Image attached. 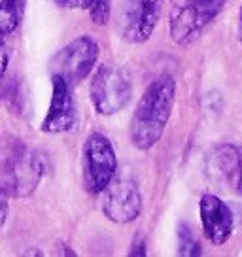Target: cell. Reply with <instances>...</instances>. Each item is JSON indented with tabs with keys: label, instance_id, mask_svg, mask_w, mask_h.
Masks as SVG:
<instances>
[{
	"label": "cell",
	"instance_id": "6da1fadb",
	"mask_svg": "<svg viewBox=\"0 0 242 257\" xmlns=\"http://www.w3.org/2000/svg\"><path fill=\"white\" fill-rule=\"evenodd\" d=\"M176 100V80L170 74L155 78L142 93L129 123L131 144L137 150H152L169 125Z\"/></svg>",
	"mask_w": 242,
	"mask_h": 257
},
{
	"label": "cell",
	"instance_id": "7a4b0ae2",
	"mask_svg": "<svg viewBox=\"0 0 242 257\" xmlns=\"http://www.w3.org/2000/svg\"><path fill=\"white\" fill-rule=\"evenodd\" d=\"M44 157L21 140L0 146V187L8 197H29L44 176Z\"/></svg>",
	"mask_w": 242,
	"mask_h": 257
},
{
	"label": "cell",
	"instance_id": "3957f363",
	"mask_svg": "<svg viewBox=\"0 0 242 257\" xmlns=\"http://www.w3.org/2000/svg\"><path fill=\"white\" fill-rule=\"evenodd\" d=\"M227 0H176L170 8V36L176 44H191L225 8Z\"/></svg>",
	"mask_w": 242,
	"mask_h": 257
},
{
	"label": "cell",
	"instance_id": "277c9868",
	"mask_svg": "<svg viewBox=\"0 0 242 257\" xmlns=\"http://www.w3.org/2000/svg\"><path fill=\"white\" fill-rule=\"evenodd\" d=\"M83 187L91 195H100L117 174V157L110 138L102 133H91L81 150Z\"/></svg>",
	"mask_w": 242,
	"mask_h": 257
},
{
	"label": "cell",
	"instance_id": "5b68a950",
	"mask_svg": "<svg viewBox=\"0 0 242 257\" xmlns=\"http://www.w3.org/2000/svg\"><path fill=\"white\" fill-rule=\"evenodd\" d=\"M93 108L100 115H113L129 104L133 85L127 72L115 64H100L89 87Z\"/></svg>",
	"mask_w": 242,
	"mask_h": 257
},
{
	"label": "cell",
	"instance_id": "8992f818",
	"mask_svg": "<svg viewBox=\"0 0 242 257\" xmlns=\"http://www.w3.org/2000/svg\"><path fill=\"white\" fill-rule=\"evenodd\" d=\"M98 53H100L98 42L89 34H81L53 55L49 63L51 76L63 78L74 87L93 72L98 61Z\"/></svg>",
	"mask_w": 242,
	"mask_h": 257
},
{
	"label": "cell",
	"instance_id": "52a82bcc",
	"mask_svg": "<svg viewBox=\"0 0 242 257\" xmlns=\"http://www.w3.org/2000/svg\"><path fill=\"white\" fill-rule=\"evenodd\" d=\"M165 0H123L117 29L129 44H144L152 38L163 16Z\"/></svg>",
	"mask_w": 242,
	"mask_h": 257
},
{
	"label": "cell",
	"instance_id": "ba28073f",
	"mask_svg": "<svg viewBox=\"0 0 242 257\" xmlns=\"http://www.w3.org/2000/svg\"><path fill=\"white\" fill-rule=\"evenodd\" d=\"M102 212L113 223H131L142 214V193L129 176H115L102 191Z\"/></svg>",
	"mask_w": 242,
	"mask_h": 257
},
{
	"label": "cell",
	"instance_id": "9c48e42d",
	"mask_svg": "<svg viewBox=\"0 0 242 257\" xmlns=\"http://www.w3.org/2000/svg\"><path fill=\"white\" fill-rule=\"evenodd\" d=\"M202 233L214 246H223L234 231V216L231 206L212 193H204L199 202Z\"/></svg>",
	"mask_w": 242,
	"mask_h": 257
},
{
	"label": "cell",
	"instance_id": "30bf717a",
	"mask_svg": "<svg viewBox=\"0 0 242 257\" xmlns=\"http://www.w3.org/2000/svg\"><path fill=\"white\" fill-rule=\"evenodd\" d=\"M76 125V104L72 85L59 76H51V102L40 128L48 135L66 133Z\"/></svg>",
	"mask_w": 242,
	"mask_h": 257
},
{
	"label": "cell",
	"instance_id": "8fae6325",
	"mask_svg": "<svg viewBox=\"0 0 242 257\" xmlns=\"http://www.w3.org/2000/svg\"><path fill=\"white\" fill-rule=\"evenodd\" d=\"M204 170L214 184L227 185L236 182L242 170V148L236 144H218L206 155Z\"/></svg>",
	"mask_w": 242,
	"mask_h": 257
},
{
	"label": "cell",
	"instance_id": "7c38bea8",
	"mask_svg": "<svg viewBox=\"0 0 242 257\" xmlns=\"http://www.w3.org/2000/svg\"><path fill=\"white\" fill-rule=\"evenodd\" d=\"M27 0H0V34L8 36L23 21Z\"/></svg>",
	"mask_w": 242,
	"mask_h": 257
},
{
	"label": "cell",
	"instance_id": "4fadbf2b",
	"mask_svg": "<svg viewBox=\"0 0 242 257\" xmlns=\"http://www.w3.org/2000/svg\"><path fill=\"white\" fill-rule=\"evenodd\" d=\"M178 253L184 257H197L202 253L201 242L195 238L193 231L187 223L178 227Z\"/></svg>",
	"mask_w": 242,
	"mask_h": 257
},
{
	"label": "cell",
	"instance_id": "5bb4252c",
	"mask_svg": "<svg viewBox=\"0 0 242 257\" xmlns=\"http://www.w3.org/2000/svg\"><path fill=\"white\" fill-rule=\"evenodd\" d=\"M87 12L95 25H106L112 12V0H87Z\"/></svg>",
	"mask_w": 242,
	"mask_h": 257
},
{
	"label": "cell",
	"instance_id": "9a60e30c",
	"mask_svg": "<svg viewBox=\"0 0 242 257\" xmlns=\"http://www.w3.org/2000/svg\"><path fill=\"white\" fill-rule=\"evenodd\" d=\"M129 255H137V257H146L148 255V249H146V240L142 234H138L135 236V240H133V246H131V251Z\"/></svg>",
	"mask_w": 242,
	"mask_h": 257
},
{
	"label": "cell",
	"instance_id": "2e32d148",
	"mask_svg": "<svg viewBox=\"0 0 242 257\" xmlns=\"http://www.w3.org/2000/svg\"><path fill=\"white\" fill-rule=\"evenodd\" d=\"M8 63H10L8 46H6V42H4V36L0 34V78L8 70Z\"/></svg>",
	"mask_w": 242,
	"mask_h": 257
},
{
	"label": "cell",
	"instance_id": "e0dca14e",
	"mask_svg": "<svg viewBox=\"0 0 242 257\" xmlns=\"http://www.w3.org/2000/svg\"><path fill=\"white\" fill-rule=\"evenodd\" d=\"M10 212V204H8V193L0 187V229L6 223V217H8Z\"/></svg>",
	"mask_w": 242,
	"mask_h": 257
},
{
	"label": "cell",
	"instance_id": "ac0fdd59",
	"mask_svg": "<svg viewBox=\"0 0 242 257\" xmlns=\"http://www.w3.org/2000/svg\"><path fill=\"white\" fill-rule=\"evenodd\" d=\"M59 6L70 10H87V0H55Z\"/></svg>",
	"mask_w": 242,
	"mask_h": 257
},
{
	"label": "cell",
	"instance_id": "d6986e66",
	"mask_svg": "<svg viewBox=\"0 0 242 257\" xmlns=\"http://www.w3.org/2000/svg\"><path fill=\"white\" fill-rule=\"evenodd\" d=\"M238 40H240V44H242V6H240V10H238Z\"/></svg>",
	"mask_w": 242,
	"mask_h": 257
},
{
	"label": "cell",
	"instance_id": "ffe728a7",
	"mask_svg": "<svg viewBox=\"0 0 242 257\" xmlns=\"http://www.w3.org/2000/svg\"><path fill=\"white\" fill-rule=\"evenodd\" d=\"M234 185H236V191H238V195L242 197V170H240V174H238V178H236Z\"/></svg>",
	"mask_w": 242,
	"mask_h": 257
}]
</instances>
